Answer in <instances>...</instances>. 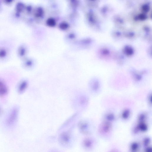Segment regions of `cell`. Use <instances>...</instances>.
Wrapping results in <instances>:
<instances>
[{"label":"cell","instance_id":"cell-9","mask_svg":"<svg viewBox=\"0 0 152 152\" xmlns=\"http://www.w3.org/2000/svg\"></svg>","mask_w":152,"mask_h":152},{"label":"cell","instance_id":"cell-2","mask_svg":"<svg viewBox=\"0 0 152 152\" xmlns=\"http://www.w3.org/2000/svg\"><path fill=\"white\" fill-rule=\"evenodd\" d=\"M18 111L16 108L14 109L10 113L6 121L9 126L13 125L16 122L17 116Z\"/></svg>","mask_w":152,"mask_h":152},{"label":"cell","instance_id":"cell-5","mask_svg":"<svg viewBox=\"0 0 152 152\" xmlns=\"http://www.w3.org/2000/svg\"><path fill=\"white\" fill-rule=\"evenodd\" d=\"M27 85V82L26 81L22 82L20 85L18 90L20 93L23 92L26 88Z\"/></svg>","mask_w":152,"mask_h":152},{"label":"cell","instance_id":"cell-4","mask_svg":"<svg viewBox=\"0 0 152 152\" xmlns=\"http://www.w3.org/2000/svg\"><path fill=\"white\" fill-rule=\"evenodd\" d=\"M92 143L91 139L89 138L85 139L82 143V145L84 148L88 149L90 148L92 146Z\"/></svg>","mask_w":152,"mask_h":152},{"label":"cell","instance_id":"cell-8","mask_svg":"<svg viewBox=\"0 0 152 152\" xmlns=\"http://www.w3.org/2000/svg\"><path fill=\"white\" fill-rule=\"evenodd\" d=\"M147 152H151V149L150 148L148 149Z\"/></svg>","mask_w":152,"mask_h":152},{"label":"cell","instance_id":"cell-7","mask_svg":"<svg viewBox=\"0 0 152 152\" xmlns=\"http://www.w3.org/2000/svg\"><path fill=\"white\" fill-rule=\"evenodd\" d=\"M49 152H60L59 150H57L56 149H53L50 150Z\"/></svg>","mask_w":152,"mask_h":152},{"label":"cell","instance_id":"cell-3","mask_svg":"<svg viewBox=\"0 0 152 152\" xmlns=\"http://www.w3.org/2000/svg\"><path fill=\"white\" fill-rule=\"evenodd\" d=\"M8 92V89L6 85L3 81L0 80V97L6 96Z\"/></svg>","mask_w":152,"mask_h":152},{"label":"cell","instance_id":"cell-6","mask_svg":"<svg viewBox=\"0 0 152 152\" xmlns=\"http://www.w3.org/2000/svg\"><path fill=\"white\" fill-rule=\"evenodd\" d=\"M138 145L136 143L134 144L133 145L132 148L133 149L135 150L137 148Z\"/></svg>","mask_w":152,"mask_h":152},{"label":"cell","instance_id":"cell-1","mask_svg":"<svg viewBox=\"0 0 152 152\" xmlns=\"http://www.w3.org/2000/svg\"><path fill=\"white\" fill-rule=\"evenodd\" d=\"M58 140L59 143L62 146L65 147H69L72 145V135L69 131L63 132L59 136Z\"/></svg>","mask_w":152,"mask_h":152}]
</instances>
